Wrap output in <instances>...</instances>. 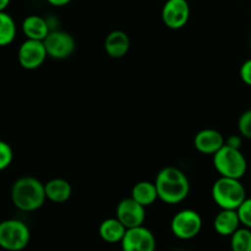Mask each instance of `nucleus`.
Here are the masks:
<instances>
[{
  "label": "nucleus",
  "instance_id": "1",
  "mask_svg": "<svg viewBox=\"0 0 251 251\" xmlns=\"http://www.w3.org/2000/svg\"><path fill=\"white\" fill-rule=\"evenodd\" d=\"M156 186L159 200L168 205H176L188 198L190 183L183 172L176 167L161 169L156 176Z\"/></svg>",
  "mask_w": 251,
  "mask_h": 251
},
{
  "label": "nucleus",
  "instance_id": "2",
  "mask_svg": "<svg viewBox=\"0 0 251 251\" xmlns=\"http://www.w3.org/2000/svg\"><path fill=\"white\" fill-rule=\"evenodd\" d=\"M46 186L33 176L17 179L11 189L12 203L19 210L32 212L42 207L46 201Z\"/></svg>",
  "mask_w": 251,
  "mask_h": 251
},
{
  "label": "nucleus",
  "instance_id": "3",
  "mask_svg": "<svg viewBox=\"0 0 251 251\" xmlns=\"http://www.w3.org/2000/svg\"><path fill=\"white\" fill-rule=\"evenodd\" d=\"M212 199L221 208L238 210L247 199V191L240 179L221 176L212 186Z\"/></svg>",
  "mask_w": 251,
  "mask_h": 251
},
{
  "label": "nucleus",
  "instance_id": "4",
  "mask_svg": "<svg viewBox=\"0 0 251 251\" xmlns=\"http://www.w3.org/2000/svg\"><path fill=\"white\" fill-rule=\"evenodd\" d=\"M213 166L221 176L240 179L247 173L248 162L240 149L226 144L213 154Z\"/></svg>",
  "mask_w": 251,
  "mask_h": 251
},
{
  "label": "nucleus",
  "instance_id": "5",
  "mask_svg": "<svg viewBox=\"0 0 251 251\" xmlns=\"http://www.w3.org/2000/svg\"><path fill=\"white\" fill-rule=\"evenodd\" d=\"M31 240L29 228L19 220H6L0 225V247L9 251H20Z\"/></svg>",
  "mask_w": 251,
  "mask_h": 251
},
{
  "label": "nucleus",
  "instance_id": "6",
  "mask_svg": "<svg viewBox=\"0 0 251 251\" xmlns=\"http://www.w3.org/2000/svg\"><path fill=\"white\" fill-rule=\"evenodd\" d=\"M202 220L195 210H181L172 218L171 230L179 239H193L200 233Z\"/></svg>",
  "mask_w": 251,
  "mask_h": 251
},
{
  "label": "nucleus",
  "instance_id": "7",
  "mask_svg": "<svg viewBox=\"0 0 251 251\" xmlns=\"http://www.w3.org/2000/svg\"><path fill=\"white\" fill-rule=\"evenodd\" d=\"M120 244L124 251H153L156 249V238L149 228L139 226L127 228Z\"/></svg>",
  "mask_w": 251,
  "mask_h": 251
},
{
  "label": "nucleus",
  "instance_id": "8",
  "mask_svg": "<svg viewBox=\"0 0 251 251\" xmlns=\"http://www.w3.org/2000/svg\"><path fill=\"white\" fill-rule=\"evenodd\" d=\"M48 56L53 59H66L75 50V39L65 31H50L44 38Z\"/></svg>",
  "mask_w": 251,
  "mask_h": 251
},
{
  "label": "nucleus",
  "instance_id": "9",
  "mask_svg": "<svg viewBox=\"0 0 251 251\" xmlns=\"http://www.w3.org/2000/svg\"><path fill=\"white\" fill-rule=\"evenodd\" d=\"M20 65L27 70H34L44 63L48 56L43 41L27 38L19 49Z\"/></svg>",
  "mask_w": 251,
  "mask_h": 251
},
{
  "label": "nucleus",
  "instance_id": "10",
  "mask_svg": "<svg viewBox=\"0 0 251 251\" xmlns=\"http://www.w3.org/2000/svg\"><path fill=\"white\" fill-rule=\"evenodd\" d=\"M190 17L188 0H167L162 9V20L168 28H183Z\"/></svg>",
  "mask_w": 251,
  "mask_h": 251
},
{
  "label": "nucleus",
  "instance_id": "11",
  "mask_svg": "<svg viewBox=\"0 0 251 251\" xmlns=\"http://www.w3.org/2000/svg\"><path fill=\"white\" fill-rule=\"evenodd\" d=\"M117 218L126 228L142 226L146 218L145 206L132 198L123 199L117 206Z\"/></svg>",
  "mask_w": 251,
  "mask_h": 251
},
{
  "label": "nucleus",
  "instance_id": "12",
  "mask_svg": "<svg viewBox=\"0 0 251 251\" xmlns=\"http://www.w3.org/2000/svg\"><path fill=\"white\" fill-rule=\"evenodd\" d=\"M225 145L226 141L223 135L213 129L201 130L194 139V146L202 154H215Z\"/></svg>",
  "mask_w": 251,
  "mask_h": 251
},
{
  "label": "nucleus",
  "instance_id": "13",
  "mask_svg": "<svg viewBox=\"0 0 251 251\" xmlns=\"http://www.w3.org/2000/svg\"><path fill=\"white\" fill-rule=\"evenodd\" d=\"M240 222L239 215L237 210H228L222 208L220 213L216 216L213 221V227L215 230L222 237H230L237 229H239Z\"/></svg>",
  "mask_w": 251,
  "mask_h": 251
},
{
  "label": "nucleus",
  "instance_id": "14",
  "mask_svg": "<svg viewBox=\"0 0 251 251\" xmlns=\"http://www.w3.org/2000/svg\"><path fill=\"white\" fill-rule=\"evenodd\" d=\"M104 49L109 56L114 59L126 55L130 49V38L124 31H113L105 37Z\"/></svg>",
  "mask_w": 251,
  "mask_h": 251
},
{
  "label": "nucleus",
  "instance_id": "15",
  "mask_svg": "<svg viewBox=\"0 0 251 251\" xmlns=\"http://www.w3.org/2000/svg\"><path fill=\"white\" fill-rule=\"evenodd\" d=\"M22 32L28 39L44 41L49 34V24L43 17L37 15H29L22 22Z\"/></svg>",
  "mask_w": 251,
  "mask_h": 251
},
{
  "label": "nucleus",
  "instance_id": "16",
  "mask_svg": "<svg viewBox=\"0 0 251 251\" xmlns=\"http://www.w3.org/2000/svg\"><path fill=\"white\" fill-rule=\"evenodd\" d=\"M126 229L127 228L115 217L103 221L100 223V228H98V233H100V237L105 243L117 244V243H122L123 238L126 233Z\"/></svg>",
  "mask_w": 251,
  "mask_h": 251
},
{
  "label": "nucleus",
  "instance_id": "17",
  "mask_svg": "<svg viewBox=\"0 0 251 251\" xmlns=\"http://www.w3.org/2000/svg\"><path fill=\"white\" fill-rule=\"evenodd\" d=\"M44 186H46L47 199L54 203L66 202L73 194V188L65 179H51L48 183L44 184Z\"/></svg>",
  "mask_w": 251,
  "mask_h": 251
},
{
  "label": "nucleus",
  "instance_id": "18",
  "mask_svg": "<svg viewBox=\"0 0 251 251\" xmlns=\"http://www.w3.org/2000/svg\"><path fill=\"white\" fill-rule=\"evenodd\" d=\"M131 198L141 203L142 206H151L156 202L158 198V191H157L156 183L151 181H140L135 184L131 191Z\"/></svg>",
  "mask_w": 251,
  "mask_h": 251
},
{
  "label": "nucleus",
  "instance_id": "19",
  "mask_svg": "<svg viewBox=\"0 0 251 251\" xmlns=\"http://www.w3.org/2000/svg\"><path fill=\"white\" fill-rule=\"evenodd\" d=\"M16 37V24L5 11H0V44L2 47L12 43Z\"/></svg>",
  "mask_w": 251,
  "mask_h": 251
},
{
  "label": "nucleus",
  "instance_id": "20",
  "mask_svg": "<svg viewBox=\"0 0 251 251\" xmlns=\"http://www.w3.org/2000/svg\"><path fill=\"white\" fill-rule=\"evenodd\" d=\"M230 248L233 251H251V229L239 228L230 235Z\"/></svg>",
  "mask_w": 251,
  "mask_h": 251
},
{
  "label": "nucleus",
  "instance_id": "21",
  "mask_svg": "<svg viewBox=\"0 0 251 251\" xmlns=\"http://www.w3.org/2000/svg\"><path fill=\"white\" fill-rule=\"evenodd\" d=\"M237 211L242 225L251 229V198L245 199L244 202L238 207Z\"/></svg>",
  "mask_w": 251,
  "mask_h": 251
},
{
  "label": "nucleus",
  "instance_id": "22",
  "mask_svg": "<svg viewBox=\"0 0 251 251\" xmlns=\"http://www.w3.org/2000/svg\"><path fill=\"white\" fill-rule=\"evenodd\" d=\"M12 159H14L12 149L6 142L1 141L0 142V169L1 171L6 169L12 163Z\"/></svg>",
  "mask_w": 251,
  "mask_h": 251
},
{
  "label": "nucleus",
  "instance_id": "23",
  "mask_svg": "<svg viewBox=\"0 0 251 251\" xmlns=\"http://www.w3.org/2000/svg\"><path fill=\"white\" fill-rule=\"evenodd\" d=\"M238 129L243 136L251 139V109L240 115L239 120H238Z\"/></svg>",
  "mask_w": 251,
  "mask_h": 251
},
{
  "label": "nucleus",
  "instance_id": "24",
  "mask_svg": "<svg viewBox=\"0 0 251 251\" xmlns=\"http://www.w3.org/2000/svg\"><path fill=\"white\" fill-rule=\"evenodd\" d=\"M239 74H240V78L243 80V82H244L245 85L250 86L251 87V59L243 63Z\"/></svg>",
  "mask_w": 251,
  "mask_h": 251
},
{
  "label": "nucleus",
  "instance_id": "25",
  "mask_svg": "<svg viewBox=\"0 0 251 251\" xmlns=\"http://www.w3.org/2000/svg\"><path fill=\"white\" fill-rule=\"evenodd\" d=\"M226 144L229 145V146L232 147H235V149H240V146H242V140H240L239 136H230L228 137L227 141H226Z\"/></svg>",
  "mask_w": 251,
  "mask_h": 251
},
{
  "label": "nucleus",
  "instance_id": "26",
  "mask_svg": "<svg viewBox=\"0 0 251 251\" xmlns=\"http://www.w3.org/2000/svg\"><path fill=\"white\" fill-rule=\"evenodd\" d=\"M48 4L53 5V6H65L68 5L71 0H46Z\"/></svg>",
  "mask_w": 251,
  "mask_h": 251
},
{
  "label": "nucleus",
  "instance_id": "27",
  "mask_svg": "<svg viewBox=\"0 0 251 251\" xmlns=\"http://www.w3.org/2000/svg\"><path fill=\"white\" fill-rule=\"evenodd\" d=\"M11 0H0V11H5Z\"/></svg>",
  "mask_w": 251,
  "mask_h": 251
},
{
  "label": "nucleus",
  "instance_id": "28",
  "mask_svg": "<svg viewBox=\"0 0 251 251\" xmlns=\"http://www.w3.org/2000/svg\"><path fill=\"white\" fill-rule=\"evenodd\" d=\"M250 49H251V37H250Z\"/></svg>",
  "mask_w": 251,
  "mask_h": 251
},
{
  "label": "nucleus",
  "instance_id": "29",
  "mask_svg": "<svg viewBox=\"0 0 251 251\" xmlns=\"http://www.w3.org/2000/svg\"><path fill=\"white\" fill-rule=\"evenodd\" d=\"M250 167H251V163H250Z\"/></svg>",
  "mask_w": 251,
  "mask_h": 251
}]
</instances>
